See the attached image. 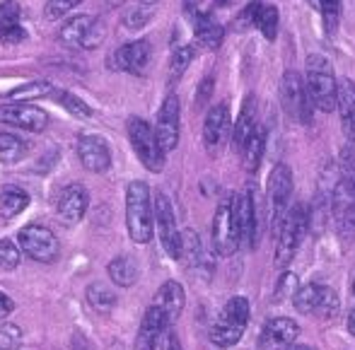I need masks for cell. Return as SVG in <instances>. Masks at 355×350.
Instances as JSON below:
<instances>
[{"label": "cell", "mask_w": 355, "mask_h": 350, "mask_svg": "<svg viewBox=\"0 0 355 350\" xmlns=\"http://www.w3.org/2000/svg\"><path fill=\"white\" fill-rule=\"evenodd\" d=\"M126 227L136 244H148L155 234V203L145 182H131L126 189Z\"/></svg>", "instance_id": "1"}, {"label": "cell", "mask_w": 355, "mask_h": 350, "mask_svg": "<svg viewBox=\"0 0 355 350\" xmlns=\"http://www.w3.org/2000/svg\"><path fill=\"white\" fill-rule=\"evenodd\" d=\"M304 85H307L309 102H312L314 109L324 114H331L334 109H338V80L334 78L331 63L319 53H312L307 58Z\"/></svg>", "instance_id": "2"}, {"label": "cell", "mask_w": 355, "mask_h": 350, "mask_svg": "<svg viewBox=\"0 0 355 350\" xmlns=\"http://www.w3.org/2000/svg\"><path fill=\"white\" fill-rule=\"evenodd\" d=\"M309 232V213L307 206L297 203L285 213L281 227L276 229V266L285 268L297 254L304 234Z\"/></svg>", "instance_id": "3"}, {"label": "cell", "mask_w": 355, "mask_h": 350, "mask_svg": "<svg viewBox=\"0 0 355 350\" xmlns=\"http://www.w3.org/2000/svg\"><path fill=\"white\" fill-rule=\"evenodd\" d=\"M249 322V302L244 297H232L220 312V319L211 329V341L220 348H232L242 341Z\"/></svg>", "instance_id": "4"}, {"label": "cell", "mask_w": 355, "mask_h": 350, "mask_svg": "<svg viewBox=\"0 0 355 350\" xmlns=\"http://www.w3.org/2000/svg\"><path fill=\"white\" fill-rule=\"evenodd\" d=\"M128 140L131 148L136 150L138 159L150 169V172H159L164 167V150L159 145V138L155 133V128H150L148 121H143L141 116L128 119Z\"/></svg>", "instance_id": "5"}, {"label": "cell", "mask_w": 355, "mask_h": 350, "mask_svg": "<svg viewBox=\"0 0 355 350\" xmlns=\"http://www.w3.org/2000/svg\"><path fill=\"white\" fill-rule=\"evenodd\" d=\"M17 244L22 249V254H27L29 259L42 263H51L58 259L61 244H58L56 234L44 225H29L17 234Z\"/></svg>", "instance_id": "6"}, {"label": "cell", "mask_w": 355, "mask_h": 350, "mask_svg": "<svg viewBox=\"0 0 355 350\" xmlns=\"http://www.w3.org/2000/svg\"><path fill=\"white\" fill-rule=\"evenodd\" d=\"M281 102L290 119L300 123H309L312 116V102H309L307 85L295 70H285L281 80Z\"/></svg>", "instance_id": "7"}, {"label": "cell", "mask_w": 355, "mask_h": 350, "mask_svg": "<svg viewBox=\"0 0 355 350\" xmlns=\"http://www.w3.org/2000/svg\"><path fill=\"white\" fill-rule=\"evenodd\" d=\"M155 222H157V234L162 242L164 252L172 259L182 256V232L177 227V218H174L172 201L167 193H155Z\"/></svg>", "instance_id": "8"}, {"label": "cell", "mask_w": 355, "mask_h": 350, "mask_svg": "<svg viewBox=\"0 0 355 350\" xmlns=\"http://www.w3.org/2000/svg\"><path fill=\"white\" fill-rule=\"evenodd\" d=\"M295 307L300 314H322V317H331L338 309V295L331 288L319 283H309L304 288H297L293 297Z\"/></svg>", "instance_id": "9"}, {"label": "cell", "mask_w": 355, "mask_h": 350, "mask_svg": "<svg viewBox=\"0 0 355 350\" xmlns=\"http://www.w3.org/2000/svg\"><path fill=\"white\" fill-rule=\"evenodd\" d=\"M290 193H293V172L288 164H276L271 177H268V206H271L273 234L281 227L285 213H288Z\"/></svg>", "instance_id": "10"}, {"label": "cell", "mask_w": 355, "mask_h": 350, "mask_svg": "<svg viewBox=\"0 0 355 350\" xmlns=\"http://www.w3.org/2000/svg\"><path fill=\"white\" fill-rule=\"evenodd\" d=\"M213 249L218 256H232L239 249V234L234 227L232 215V198L220 201L213 218Z\"/></svg>", "instance_id": "11"}, {"label": "cell", "mask_w": 355, "mask_h": 350, "mask_svg": "<svg viewBox=\"0 0 355 350\" xmlns=\"http://www.w3.org/2000/svg\"><path fill=\"white\" fill-rule=\"evenodd\" d=\"M61 39L68 46L97 49L104 39V24L89 15H75L61 27Z\"/></svg>", "instance_id": "12"}, {"label": "cell", "mask_w": 355, "mask_h": 350, "mask_svg": "<svg viewBox=\"0 0 355 350\" xmlns=\"http://www.w3.org/2000/svg\"><path fill=\"white\" fill-rule=\"evenodd\" d=\"M232 215H234V227L239 234V247L254 249L259 242V229H257V206H254V196L249 189L232 198Z\"/></svg>", "instance_id": "13"}, {"label": "cell", "mask_w": 355, "mask_h": 350, "mask_svg": "<svg viewBox=\"0 0 355 350\" xmlns=\"http://www.w3.org/2000/svg\"><path fill=\"white\" fill-rule=\"evenodd\" d=\"M0 123H8L15 128H24L29 133H42L49 126L46 112L37 109L27 102H10L0 104Z\"/></svg>", "instance_id": "14"}, {"label": "cell", "mask_w": 355, "mask_h": 350, "mask_svg": "<svg viewBox=\"0 0 355 350\" xmlns=\"http://www.w3.org/2000/svg\"><path fill=\"white\" fill-rule=\"evenodd\" d=\"M78 157L87 172L102 174L112 167V148L102 136H92L85 133L78 140Z\"/></svg>", "instance_id": "15"}, {"label": "cell", "mask_w": 355, "mask_h": 350, "mask_svg": "<svg viewBox=\"0 0 355 350\" xmlns=\"http://www.w3.org/2000/svg\"><path fill=\"white\" fill-rule=\"evenodd\" d=\"M230 107L227 104H215V107L208 112L206 123H203V143H206V150L213 155H220V150L225 148L227 138H232L230 133Z\"/></svg>", "instance_id": "16"}, {"label": "cell", "mask_w": 355, "mask_h": 350, "mask_svg": "<svg viewBox=\"0 0 355 350\" xmlns=\"http://www.w3.org/2000/svg\"><path fill=\"white\" fill-rule=\"evenodd\" d=\"M155 133L159 138L164 152L174 150L179 145V97L177 94H167V99L162 102L157 114V126Z\"/></svg>", "instance_id": "17"}, {"label": "cell", "mask_w": 355, "mask_h": 350, "mask_svg": "<svg viewBox=\"0 0 355 350\" xmlns=\"http://www.w3.org/2000/svg\"><path fill=\"white\" fill-rule=\"evenodd\" d=\"M87 203H89V196H87V191H85V186L71 184V186L63 189L61 196H58V208H56L58 220H61L66 227H73V225H78L80 220L85 218Z\"/></svg>", "instance_id": "18"}, {"label": "cell", "mask_w": 355, "mask_h": 350, "mask_svg": "<svg viewBox=\"0 0 355 350\" xmlns=\"http://www.w3.org/2000/svg\"><path fill=\"white\" fill-rule=\"evenodd\" d=\"M169 326H172V324H169L167 314H164L157 304H150L143 317L141 331H138L136 350H155L157 348V341L164 336V331H167Z\"/></svg>", "instance_id": "19"}, {"label": "cell", "mask_w": 355, "mask_h": 350, "mask_svg": "<svg viewBox=\"0 0 355 350\" xmlns=\"http://www.w3.org/2000/svg\"><path fill=\"white\" fill-rule=\"evenodd\" d=\"M297 336H300V326L293 319H288V317L268 319L261 333V348H266V350L288 348L297 341Z\"/></svg>", "instance_id": "20"}, {"label": "cell", "mask_w": 355, "mask_h": 350, "mask_svg": "<svg viewBox=\"0 0 355 350\" xmlns=\"http://www.w3.org/2000/svg\"><path fill=\"white\" fill-rule=\"evenodd\" d=\"M150 53L153 51H150V44L145 42V39L131 42L114 53V68L126 70V73H131V75H143L150 63Z\"/></svg>", "instance_id": "21"}, {"label": "cell", "mask_w": 355, "mask_h": 350, "mask_svg": "<svg viewBox=\"0 0 355 350\" xmlns=\"http://www.w3.org/2000/svg\"><path fill=\"white\" fill-rule=\"evenodd\" d=\"M338 112L343 133L355 145V82L351 78H338Z\"/></svg>", "instance_id": "22"}, {"label": "cell", "mask_w": 355, "mask_h": 350, "mask_svg": "<svg viewBox=\"0 0 355 350\" xmlns=\"http://www.w3.org/2000/svg\"><path fill=\"white\" fill-rule=\"evenodd\" d=\"M153 304H157V307L167 314L169 324H174L179 319V314H182L184 304H187V292H184V288L177 280H167V283L157 290Z\"/></svg>", "instance_id": "23"}, {"label": "cell", "mask_w": 355, "mask_h": 350, "mask_svg": "<svg viewBox=\"0 0 355 350\" xmlns=\"http://www.w3.org/2000/svg\"><path fill=\"white\" fill-rule=\"evenodd\" d=\"M259 121H257V102H254V94H249L242 104V112L237 116V123H234V131H232V145L239 155H242L244 145L247 140L252 138V133L257 131Z\"/></svg>", "instance_id": "24"}, {"label": "cell", "mask_w": 355, "mask_h": 350, "mask_svg": "<svg viewBox=\"0 0 355 350\" xmlns=\"http://www.w3.org/2000/svg\"><path fill=\"white\" fill-rule=\"evenodd\" d=\"M223 39H225V27L218 22V19H213V15H208V12L196 15V42H198V46L206 49V51H215V49H220Z\"/></svg>", "instance_id": "25"}, {"label": "cell", "mask_w": 355, "mask_h": 350, "mask_svg": "<svg viewBox=\"0 0 355 350\" xmlns=\"http://www.w3.org/2000/svg\"><path fill=\"white\" fill-rule=\"evenodd\" d=\"M107 271L119 288H131L138 280V276H141V268H138V261L133 256H116L109 263Z\"/></svg>", "instance_id": "26"}, {"label": "cell", "mask_w": 355, "mask_h": 350, "mask_svg": "<svg viewBox=\"0 0 355 350\" xmlns=\"http://www.w3.org/2000/svg\"><path fill=\"white\" fill-rule=\"evenodd\" d=\"M29 206V196L19 186H3L0 191V215L3 220H12Z\"/></svg>", "instance_id": "27"}, {"label": "cell", "mask_w": 355, "mask_h": 350, "mask_svg": "<svg viewBox=\"0 0 355 350\" xmlns=\"http://www.w3.org/2000/svg\"><path fill=\"white\" fill-rule=\"evenodd\" d=\"M263 145H266V133H263L261 126H257V131L252 133V138L247 140V145H244V150H242V162L249 174L257 172L259 164H261Z\"/></svg>", "instance_id": "28"}, {"label": "cell", "mask_w": 355, "mask_h": 350, "mask_svg": "<svg viewBox=\"0 0 355 350\" xmlns=\"http://www.w3.org/2000/svg\"><path fill=\"white\" fill-rule=\"evenodd\" d=\"M53 94H58V89L51 82L37 80V82H24L17 89H12L10 99L12 102H29V99H44V97H53Z\"/></svg>", "instance_id": "29"}, {"label": "cell", "mask_w": 355, "mask_h": 350, "mask_svg": "<svg viewBox=\"0 0 355 350\" xmlns=\"http://www.w3.org/2000/svg\"><path fill=\"white\" fill-rule=\"evenodd\" d=\"M27 155V143L12 133H0V162L15 164Z\"/></svg>", "instance_id": "30"}, {"label": "cell", "mask_w": 355, "mask_h": 350, "mask_svg": "<svg viewBox=\"0 0 355 350\" xmlns=\"http://www.w3.org/2000/svg\"><path fill=\"white\" fill-rule=\"evenodd\" d=\"M87 302L94 312H109V309H114V304H116V295H114V290H109L107 285L94 283L87 288Z\"/></svg>", "instance_id": "31"}, {"label": "cell", "mask_w": 355, "mask_h": 350, "mask_svg": "<svg viewBox=\"0 0 355 350\" xmlns=\"http://www.w3.org/2000/svg\"><path fill=\"white\" fill-rule=\"evenodd\" d=\"M182 256H187L189 266L198 268L203 261V249H201V239L193 229H184L182 232Z\"/></svg>", "instance_id": "32"}, {"label": "cell", "mask_w": 355, "mask_h": 350, "mask_svg": "<svg viewBox=\"0 0 355 350\" xmlns=\"http://www.w3.org/2000/svg\"><path fill=\"white\" fill-rule=\"evenodd\" d=\"M257 27L259 32L263 34V39H268V42H273L278 34V10L273 8V5H261V10H259V17H257Z\"/></svg>", "instance_id": "33"}, {"label": "cell", "mask_w": 355, "mask_h": 350, "mask_svg": "<svg viewBox=\"0 0 355 350\" xmlns=\"http://www.w3.org/2000/svg\"><path fill=\"white\" fill-rule=\"evenodd\" d=\"M317 8L322 12L327 34H334L338 27V17H341V0H317Z\"/></svg>", "instance_id": "34"}, {"label": "cell", "mask_w": 355, "mask_h": 350, "mask_svg": "<svg viewBox=\"0 0 355 350\" xmlns=\"http://www.w3.org/2000/svg\"><path fill=\"white\" fill-rule=\"evenodd\" d=\"M22 261V249L15 244L12 239H0V268L3 271H12Z\"/></svg>", "instance_id": "35"}, {"label": "cell", "mask_w": 355, "mask_h": 350, "mask_svg": "<svg viewBox=\"0 0 355 350\" xmlns=\"http://www.w3.org/2000/svg\"><path fill=\"white\" fill-rule=\"evenodd\" d=\"M58 102H61V107L66 109L68 114H73V116L78 119H89L92 116V109L87 107V104L83 102V99L78 97V94L73 92H58Z\"/></svg>", "instance_id": "36"}, {"label": "cell", "mask_w": 355, "mask_h": 350, "mask_svg": "<svg viewBox=\"0 0 355 350\" xmlns=\"http://www.w3.org/2000/svg\"><path fill=\"white\" fill-rule=\"evenodd\" d=\"M193 61V49L191 46H182L174 51L172 61H169V78L172 80H179L184 73H187V68L191 66Z\"/></svg>", "instance_id": "37"}, {"label": "cell", "mask_w": 355, "mask_h": 350, "mask_svg": "<svg viewBox=\"0 0 355 350\" xmlns=\"http://www.w3.org/2000/svg\"><path fill=\"white\" fill-rule=\"evenodd\" d=\"M334 220H336V227H338V232H341V237L355 239V206L336 213L334 215Z\"/></svg>", "instance_id": "38"}, {"label": "cell", "mask_w": 355, "mask_h": 350, "mask_svg": "<svg viewBox=\"0 0 355 350\" xmlns=\"http://www.w3.org/2000/svg\"><path fill=\"white\" fill-rule=\"evenodd\" d=\"M22 341V329L15 324H3L0 326V350H15Z\"/></svg>", "instance_id": "39"}, {"label": "cell", "mask_w": 355, "mask_h": 350, "mask_svg": "<svg viewBox=\"0 0 355 350\" xmlns=\"http://www.w3.org/2000/svg\"><path fill=\"white\" fill-rule=\"evenodd\" d=\"M80 3H83V0H49V5H46V17L49 19L63 17V15L71 12L73 8H78Z\"/></svg>", "instance_id": "40"}, {"label": "cell", "mask_w": 355, "mask_h": 350, "mask_svg": "<svg viewBox=\"0 0 355 350\" xmlns=\"http://www.w3.org/2000/svg\"><path fill=\"white\" fill-rule=\"evenodd\" d=\"M12 24H19V5L15 0H8L0 5V29L12 27Z\"/></svg>", "instance_id": "41"}, {"label": "cell", "mask_w": 355, "mask_h": 350, "mask_svg": "<svg viewBox=\"0 0 355 350\" xmlns=\"http://www.w3.org/2000/svg\"><path fill=\"white\" fill-rule=\"evenodd\" d=\"M341 174L355 184V145H346L341 150Z\"/></svg>", "instance_id": "42"}, {"label": "cell", "mask_w": 355, "mask_h": 350, "mask_svg": "<svg viewBox=\"0 0 355 350\" xmlns=\"http://www.w3.org/2000/svg\"><path fill=\"white\" fill-rule=\"evenodd\" d=\"M295 292H297V278L293 276V273H285L281 278V283H278V290H276V299H283V297H295Z\"/></svg>", "instance_id": "43"}, {"label": "cell", "mask_w": 355, "mask_h": 350, "mask_svg": "<svg viewBox=\"0 0 355 350\" xmlns=\"http://www.w3.org/2000/svg\"><path fill=\"white\" fill-rule=\"evenodd\" d=\"M0 39H3L5 44H19L24 39V29L19 27V24L5 27V29H0Z\"/></svg>", "instance_id": "44"}, {"label": "cell", "mask_w": 355, "mask_h": 350, "mask_svg": "<svg viewBox=\"0 0 355 350\" xmlns=\"http://www.w3.org/2000/svg\"><path fill=\"white\" fill-rule=\"evenodd\" d=\"M211 92H213V78H206L201 87H198V92H196V107H203V104H206V99L211 97Z\"/></svg>", "instance_id": "45"}, {"label": "cell", "mask_w": 355, "mask_h": 350, "mask_svg": "<svg viewBox=\"0 0 355 350\" xmlns=\"http://www.w3.org/2000/svg\"><path fill=\"white\" fill-rule=\"evenodd\" d=\"M12 312H15V299L8 297V295H5L3 290H0V319L10 317Z\"/></svg>", "instance_id": "46"}, {"label": "cell", "mask_w": 355, "mask_h": 350, "mask_svg": "<svg viewBox=\"0 0 355 350\" xmlns=\"http://www.w3.org/2000/svg\"><path fill=\"white\" fill-rule=\"evenodd\" d=\"M162 350H182V343H179V338H177V333L174 331H164V336H162Z\"/></svg>", "instance_id": "47"}, {"label": "cell", "mask_w": 355, "mask_h": 350, "mask_svg": "<svg viewBox=\"0 0 355 350\" xmlns=\"http://www.w3.org/2000/svg\"><path fill=\"white\" fill-rule=\"evenodd\" d=\"M73 350H94V346L83 336V333H75V336H73Z\"/></svg>", "instance_id": "48"}, {"label": "cell", "mask_w": 355, "mask_h": 350, "mask_svg": "<svg viewBox=\"0 0 355 350\" xmlns=\"http://www.w3.org/2000/svg\"><path fill=\"white\" fill-rule=\"evenodd\" d=\"M203 0H184V8H187L189 15H198V8H201Z\"/></svg>", "instance_id": "49"}, {"label": "cell", "mask_w": 355, "mask_h": 350, "mask_svg": "<svg viewBox=\"0 0 355 350\" xmlns=\"http://www.w3.org/2000/svg\"><path fill=\"white\" fill-rule=\"evenodd\" d=\"M285 350H317V348H312V346H304V343H293V346H288Z\"/></svg>", "instance_id": "50"}, {"label": "cell", "mask_w": 355, "mask_h": 350, "mask_svg": "<svg viewBox=\"0 0 355 350\" xmlns=\"http://www.w3.org/2000/svg\"><path fill=\"white\" fill-rule=\"evenodd\" d=\"M348 331H351L353 336H355V309L351 312V317H348Z\"/></svg>", "instance_id": "51"}, {"label": "cell", "mask_w": 355, "mask_h": 350, "mask_svg": "<svg viewBox=\"0 0 355 350\" xmlns=\"http://www.w3.org/2000/svg\"><path fill=\"white\" fill-rule=\"evenodd\" d=\"M157 0H141V5H155Z\"/></svg>", "instance_id": "52"}, {"label": "cell", "mask_w": 355, "mask_h": 350, "mask_svg": "<svg viewBox=\"0 0 355 350\" xmlns=\"http://www.w3.org/2000/svg\"><path fill=\"white\" fill-rule=\"evenodd\" d=\"M215 3H218V5H227L230 0H215Z\"/></svg>", "instance_id": "53"}, {"label": "cell", "mask_w": 355, "mask_h": 350, "mask_svg": "<svg viewBox=\"0 0 355 350\" xmlns=\"http://www.w3.org/2000/svg\"><path fill=\"white\" fill-rule=\"evenodd\" d=\"M353 295H355V280H353Z\"/></svg>", "instance_id": "54"}]
</instances>
